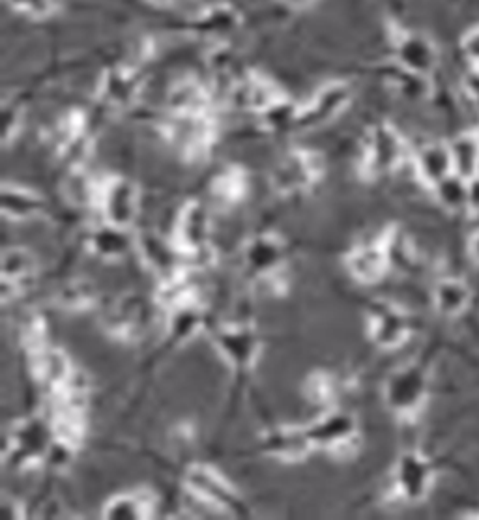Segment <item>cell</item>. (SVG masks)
Instances as JSON below:
<instances>
[{"instance_id": "obj_1", "label": "cell", "mask_w": 479, "mask_h": 520, "mask_svg": "<svg viewBox=\"0 0 479 520\" xmlns=\"http://www.w3.org/2000/svg\"><path fill=\"white\" fill-rule=\"evenodd\" d=\"M49 429L42 419H23L4 440V461L30 470L44 463L49 451Z\"/></svg>"}, {"instance_id": "obj_2", "label": "cell", "mask_w": 479, "mask_h": 520, "mask_svg": "<svg viewBox=\"0 0 479 520\" xmlns=\"http://www.w3.org/2000/svg\"><path fill=\"white\" fill-rule=\"evenodd\" d=\"M324 173L319 154L296 148L277 161L270 182L279 195H298L313 188Z\"/></svg>"}, {"instance_id": "obj_3", "label": "cell", "mask_w": 479, "mask_h": 520, "mask_svg": "<svg viewBox=\"0 0 479 520\" xmlns=\"http://www.w3.org/2000/svg\"><path fill=\"white\" fill-rule=\"evenodd\" d=\"M165 135L184 158L199 161L216 141V124L212 115H171Z\"/></svg>"}, {"instance_id": "obj_4", "label": "cell", "mask_w": 479, "mask_h": 520, "mask_svg": "<svg viewBox=\"0 0 479 520\" xmlns=\"http://www.w3.org/2000/svg\"><path fill=\"white\" fill-rule=\"evenodd\" d=\"M405 141L388 124L375 126L367 133L363 143L362 174L378 178L395 171L405 159Z\"/></svg>"}, {"instance_id": "obj_5", "label": "cell", "mask_w": 479, "mask_h": 520, "mask_svg": "<svg viewBox=\"0 0 479 520\" xmlns=\"http://www.w3.org/2000/svg\"><path fill=\"white\" fill-rule=\"evenodd\" d=\"M384 397L395 414L403 418L416 416L427 399L425 371L416 363L397 369L384 386Z\"/></svg>"}, {"instance_id": "obj_6", "label": "cell", "mask_w": 479, "mask_h": 520, "mask_svg": "<svg viewBox=\"0 0 479 520\" xmlns=\"http://www.w3.org/2000/svg\"><path fill=\"white\" fill-rule=\"evenodd\" d=\"M184 485L197 500L219 511L240 509V494L227 477L221 476L216 468L208 464H193L186 470Z\"/></svg>"}, {"instance_id": "obj_7", "label": "cell", "mask_w": 479, "mask_h": 520, "mask_svg": "<svg viewBox=\"0 0 479 520\" xmlns=\"http://www.w3.org/2000/svg\"><path fill=\"white\" fill-rule=\"evenodd\" d=\"M315 449H326L335 455H345L356 448L358 442V421L343 410H330L305 427Z\"/></svg>"}, {"instance_id": "obj_8", "label": "cell", "mask_w": 479, "mask_h": 520, "mask_svg": "<svg viewBox=\"0 0 479 520\" xmlns=\"http://www.w3.org/2000/svg\"><path fill=\"white\" fill-rule=\"evenodd\" d=\"M350 98L352 94L349 85L341 81H332L320 88L311 102L305 103L298 111H292L291 122L302 130L324 126L349 107Z\"/></svg>"}, {"instance_id": "obj_9", "label": "cell", "mask_w": 479, "mask_h": 520, "mask_svg": "<svg viewBox=\"0 0 479 520\" xmlns=\"http://www.w3.org/2000/svg\"><path fill=\"white\" fill-rule=\"evenodd\" d=\"M214 347L221 358L238 373H247L255 367L261 354V341L253 328L225 326L212 333Z\"/></svg>"}, {"instance_id": "obj_10", "label": "cell", "mask_w": 479, "mask_h": 520, "mask_svg": "<svg viewBox=\"0 0 479 520\" xmlns=\"http://www.w3.org/2000/svg\"><path fill=\"white\" fill-rule=\"evenodd\" d=\"M98 206L102 208L105 223L130 229L139 212V189L130 180L113 176L100 186Z\"/></svg>"}, {"instance_id": "obj_11", "label": "cell", "mask_w": 479, "mask_h": 520, "mask_svg": "<svg viewBox=\"0 0 479 520\" xmlns=\"http://www.w3.org/2000/svg\"><path fill=\"white\" fill-rule=\"evenodd\" d=\"M105 330L124 343L139 341L150 322V307L139 294L120 296L105 313Z\"/></svg>"}, {"instance_id": "obj_12", "label": "cell", "mask_w": 479, "mask_h": 520, "mask_svg": "<svg viewBox=\"0 0 479 520\" xmlns=\"http://www.w3.org/2000/svg\"><path fill=\"white\" fill-rule=\"evenodd\" d=\"M175 246L184 257H204L210 249V216L203 204L191 201L176 219Z\"/></svg>"}, {"instance_id": "obj_13", "label": "cell", "mask_w": 479, "mask_h": 520, "mask_svg": "<svg viewBox=\"0 0 479 520\" xmlns=\"http://www.w3.org/2000/svg\"><path fill=\"white\" fill-rule=\"evenodd\" d=\"M38 274V262L34 253L25 247H10L2 253L0 272V296L8 304L27 290L32 289Z\"/></svg>"}, {"instance_id": "obj_14", "label": "cell", "mask_w": 479, "mask_h": 520, "mask_svg": "<svg viewBox=\"0 0 479 520\" xmlns=\"http://www.w3.org/2000/svg\"><path fill=\"white\" fill-rule=\"evenodd\" d=\"M367 326L371 341L380 348H399L410 335L408 317L392 302H375L367 309Z\"/></svg>"}, {"instance_id": "obj_15", "label": "cell", "mask_w": 479, "mask_h": 520, "mask_svg": "<svg viewBox=\"0 0 479 520\" xmlns=\"http://www.w3.org/2000/svg\"><path fill=\"white\" fill-rule=\"evenodd\" d=\"M244 262L255 279L277 283L285 264V244L272 234L257 236L244 247Z\"/></svg>"}, {"instance_id": "obj_16", "label": "cell", "mask_w": 479, "mask_h": 520, "mask_svg": "<svg viewBox=\"0 0 479 520\" xmlns=\"http://www.w3.org/2000/svg\"><path fill=\"white\" fill-rule=\"evenodd\" d=\"M231 102L238 109L270 115L277 107L285 105V98L272 81L257 73H249L234 83L231 88Z\"/></svg>"}, {"instance_id": "obj_17", "label": "cell", "mask_w": 479, "mask_h": 520, "mask_svg": "<svg viewBox=\"0 0 479 520\" xmlns=\"http://www.w3.org/2000/svg\"><path fill=\"white\" fill-rule=\"evenodd\" d=\"M141 88H143V79L137 70L117 66L103 73L98 87V96L103 105H107L109 109L124 111L137 103L141 96Z\"/></svg>"}, {"instance_id": "obj_18", "label": "cell", "mask_w": 479, "mask_h": 520, "mask_svg": "<svg viewBox=\"0 0 479 520\" xmlns=\"http://www.w3.org/2000/svg\"><path fill=\"white\" fill-rule=\"evenodd\" d=\"M433 470L420 453H405L395 466V491L408 502H420L431 489Z\"/></svg>"}, {"instance_id": "obj_19", "label": "cell", "mask_w": 479, "mask_h": 520, "mask_svg": "<svg viewBox=\"0 0 479 520\" xmlns=\"http://www.w3.org/2000/svg\"><path fill=\"white\" fill-rule=\"evenodd\" d=\"M395 57L401 70L427 77L436 68L438 53L429 38L418 32H401L395 40Z\"/></svg>"}, {"instance_id": "obj_20", "label": "cell", "mask_w": 479, "mask_h": 520, "mask_svg": "<svg viewBox=\"0 0 479 520\" xmlns=\"http://www.w3.org/2000/svg\"><path fill=\"white\" fill-rule=\"evenodd\" d=\"M390 247L388 234L377 242H369L350 251L347 257L349 272L363 285H373L380 281L390 266Z\"/></svg>"}, {"instance_id": "obj_21", "label": "cell", "mask_w": 479, "mask_h": 520, "mask_svg": "<svg viewBox=\"0 0 479 520\" xmlns=\"http://www.w3.org/2000/svg\"><path fill=\"white\" fill-rule=\"evenodd\" d=\"M30 371L45 388L57 391L66 388L73 380V365L70 358L59 348H36L29 352Z\"/></svg>"}, {"instance_id": "obj_22", "label": "cell", "mask_w": 479, "mask_h": 520, "mask_svg": "<svg viewBox=\"0 0 479 520\" xmlns=\"http://www.w3.org/2000/svg\"><path fill=\"white\" fill-rule=\"evenodd\" d=\"M262 449L283 463H300L315 448L305 427H277L262 436Z\"/></svg>"}, {"instance_id": "obj_23", "label": "cell", "mask_w": 479, "mask_h": 520, "mask_svg": "<svg viewBox=\"0 0 479 520\" xmlns=\"http://www.w3.org/2000/svg\"><path fill=\"white\" fill-rule=\"evenodd\" d=\"M137 249L146 262V266L161 277V281L180 274V251L173 244H167L160 236L143 234L137 238Z\"/></svg>"}, {"instance_id": "obj_24", "label": "cell", "mask_w": 479, "mask_h": 520, "mask_svg": "<svg viewBox=\"0 0 479 520\" xmlns=\"http://www.w3.org/2000/svg\"><path fill=\"white\" fill-rule=\"evenodd\" d=\"M55 143L64 158L72 159L75 163L83 158L88 148L87 116L81 111H72L62 116L55 130Z\"/></svg>"}, {"instance_id": "obj_25", "label": "cell", "mask_w": 479, "mask_h": 520, "mask_svg": "<svg viewBox=\"0 0 479 520\" xmlns=\"http://www.w3.org/2000/svg\"><path fill=\"white\" fill-rule=\"evenodd\" d=\"M414 167L421 182L436 188L446 178H450L451 174H455L450 146L438 145V143L421 146L416 152Z\"/></svg>"}, {"instance_id": "obj_26", "label": "cell", "mask_w": 479, "mask_h": 520, "mask_svg": "<svg viewBox=\"0 0 479 520\" xmlns=\"http://www.w3.org/2000/svg\"><path fill=\"white\" fill-rule=\"evenodd\" d=\"M156 511V496L148 491L124 492L107 500L103 517L111 520L150 519Z\"/></svg>"}, {"instance_id": "obj_27", "label": "cell", "mask_w": 479, "mask_h": 520, "mask_svg": "<svg viewBox=\"0 0 479 520\" xmlns=\"http://www.w3.org/2000/svg\"><path fill=\"white\" fill-rule=\"evenodd\" d=\"M0 199H2V216L10 221H30L42 216L47 210L44 199L38 193L12 184L2 186Z\"/></svg>"}, {"instance_id": "obj_28", "label": "cell", "mask_w": 479, "mask_h": 520, "mask_svg": "<svg viewBox=\"0 0 479 520\" xmlns=\"http://www.w3.org/2000/svg\"><path fill=\"white\" fill-rule=\"evenodd\" d=\"M169 107L173 115H210V92L197 81H182L169 94Z\"/></svg>"}, {"instance_id": "obj_29", "label": "cell", "mask_w": 479, "mask_h": 520, "mask_svg": "<svg viewBox=\"0 0 479 520\" xmlns=\"http://www.w3.org/2000/svg\"><path fill=\"white\" fill-rule=\"evenodd\" d=\"M130 246L128 229H118L109 223H103V227L94 229L88 236V249L103 260L122 259Z\"/></svg>"}, {"instance_id": "obj_30", "label": "cell", "mask_w": 479, "mask_h": 520, "mask_svg": "<svg viewBox=\"0 0 479 520\" xmlns=\"http://www.w3.org/2000/svg\"><path fill=\"white\" fill-rule=\"evenodd\" d=\"M167 315H169V335L175 343L189 341L203 328L204 309L201 300L176 305L167 311Z\"/></svg>"}, {"instance_id": "obj_31", "label": "cell", "mask_w": 479, "mask_h": 520, "mask_svg": "<svg viewBox=\"0 0 479 520\" xmlns=\"http://www.w3.org/2000/svg\"><path fill=\"white\" fill-rule=\"evenodd\" d=\"M453 171L457 176L470 180L479 174V135H461L450 146Z\"/></svg>"}, {"instance_id": "obj_32", "label": "cell", "mask_w": 479, "mask_h": 520, "mask_svg": "<svg viewBox=\"0 0 479 520\" xmlns=\"http://www.w3.org/2000/svg\"><path fill=\"white\" fill-rule=\"evenodd\" d=\"M436 309L448 317L461 315L470 304V290L463 281L446 279L435 290Z\"/></svg>"}, {"instance_id": "obj_33", "label": "cell", "mask_w": 479, "mask_h": 520, "mask_svg": "<svg viewBox=\"0 0 479 520\" xmlns=\"http://www.w3.org/2000/svg\"><path fill=\"white\" fill-rule=\"evenodd\" d=\"M214 197L223 204L240 203L247 193V176L238 167H229L214 178Z\"/></svg>"}, {"instance_id": "obj_34", "label": "cell", "mask_w": 479, "mask_h": 520, "mask_svg": "<svg viewBox=\"0 0 479 520\" xmlns=\"http://www.w3.org/2000/svg\"><path fill=\"white\" fill-rule=\"evenodd\" d=\"M304 393L313 405H332L339 393V382L328 371H315L305 378Z\"/></svg>"}, {"instance_id": "obj_35", "label": "cell", "mask_w": 479, "mask_h": 520, "mask_svg": "<svg viewBox=\"0 0 479 520\" xmlns=\"http://www.w3.org/2000/svg\"><path fill=\"white\" fill-rule=\"evenodd\" d=\"M96 302V289L90 281H72L60 290L59 305L66 311H85Z\"/></svg>"}, {"instance_id": "obj_36", "label": "cell", "mask_w": 479, "mask_h": 520, "mask_svg": "<svg viewBox=\"0 0 479 520\" xmlns=\"http://www.w3.org/2000/svg\"><path fill=\"white\" fill-rule=\"evenodd\" d=\"M66 197L77 206H88V204H98L100 197V186H94L92 178H88L83 171H73L72 176L66 182Z\"/></svg>"}, {"instance_id": "obj_37", "label": "cell", "mask_w": 479, "mask_h": 520, "mask_svg": "<svg viewBox=\"0 0 479 520\" xmlns=\"http://www.w3.org/2000/svg\"><path fill=\"white\" fill-rule=\"evenodd\" d=\"M15 12L30 17H49L59 10L60 0H6Z\"/></svg>"}, {"instance_id": "obj_38", "label": "cell", "mask_w": 479, "mask_h": 520, "mask_svg": "<svg viewBox=\"0 0 479 520\" xmlns=\"http://www.w3.org/2000/svg\"><path fill=\"white\" fill-rule=\"evenodd\" d=\"M23 124V109L17 103H4L2 107V143L10 145V141L17 137Z\"/></svg>"}, {"instance_id": "obj_39", "label": "cell", "mask_w": 479, "mask_h": 520, "mask_svg": "<svg viewBox=\"0 0 479 520\" xmlns=\"http://www.w3.org/2000/svg\"><path fill=\"white\" fill-rule=\"evenodd\" d=\"M463 53L476 66V70H479V27L466 34L463 40Z\"/></svg>"}, {"instance_id": "obj_40", "label": "cell", "mask_w": 479, "mask_h": 520, "mask_svg": "<svg viewBox=\"0 0 479 520\" xmlns=\"http://www.w3.org/2000/svg\"><path fill=\"white\" fill-rule=\"evenodd\" d=\"M466 204L470 210L479 212V174L466 180Z\"/></svg>"}, {"instance_id": "obj_41", "label": "cell", "mask_w": 479, "mask_h": 520, "mask_svg": "<svg viewBox=\"0 0 479 520\" xmlns=\"http://www.w3.org/2000/svg\"><path fill=\"white\" fill-rule=\"evenodd\" d=\"M2 513H4L6 519H21L23 517L21 515V506L15 500H10V498L2 500Z\"/></svg>"}, {"instance_id": "obj_42", "label": "cell", "mask_w": 479, "mask_h": 520, "mask_svg": "<svg viewBox=\"0 0 479 520\" xmlns=\"http://www.w3.org/2000/svg\"><path fill=\"white\" fill-rule=\"evenodd\" d=\"M468 92L479 103V70H476V73H470V77H468Z\"/></svg>"}, {"instance_id": "obj_43", "label": "cell", "mask_w": 479, "mask_h": 520, "mask_svg": "<svg viewBox=\"0 0 479 520\" xmlns=\"http://www.w3.org/2000/svg\"><path fill=\"white\" fill-rule=\"evenodd\" d=\"M281 2H285V4H289V6H307V4H311L313 0H281Z\"/></svg>"}, {"instance_id": "obj_44", "label": "cell", "mask_w": 479, "mask_h": 520, "mask_svg": "<svg viewBox=\"0 0 479 520\" xmlns=\"http://www.w3.org/2000/svg\"><path fill=\"white\" fill-rule=\"evenodd\" d=\"M150 2H154V4H161V6H165V4H173L176 0H150Z\"/></svg>"}]
</instances>
